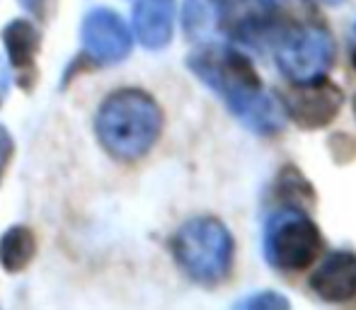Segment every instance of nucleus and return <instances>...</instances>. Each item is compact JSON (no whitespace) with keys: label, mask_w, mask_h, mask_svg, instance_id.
<instances>
[{"label":"nucleus","mask_w":356,"mask_h":310,"mask_svg":"<svg viewBox=\"0 0 356 310\" xmlns=\"http://www.w3.org/2000/svg\"><path fill=\"white\" fill-rule=\"evenodd\" d=\"M192 71L223 97L230 112L259 136H277L284 129L282 102L264 90L254 66L228 47H209L192 56Z\"/></svg>","instance_id":"nucleus-1"},{"label":"nucleus","mask_w":356,"mask_h":310,"mask_svg":"<svg viewBox=\"0 0 356 310\" xmlns=\"http://www.w3.org/2000/svg\"><path fill=\"white\" fill-rule=\"evenodd\" d=\"M172 250L184 274L204 286H216L228 277L233 262V238L218 218L199 216L184 223L175 235Z\"/></svg>","instance_id":"nucleus-2"},{"label":"nucleus","mask_w":356,"mask_h":310,"mask_svg":"<svg viewBox=\"0 0 356 310\" xmlns=\"http://www.w3.org/2000/svg\"><path fill=\"white\" fill-rule=\"evenodd\" d=\"M269 44L279 71L293 85L325 78L334 63V42L327 29L318 24H274Z\"/></svg>","instance_id":"nucleus-3"},{"label":"nucleus","mask_w":356,"mask_h":310,"mask_svg":"<svg viewBox=\"0 0 356 310\" xmlns=\"http://www.w3.org/2000/svg\"><path fill=\"white\" fill-rule=\"evenodd\" d=\"M320 228L305 213L286 209L272 218L264 235V254L282 272H305L323 252Z\"/></svg>","instance_id":"nucleus-4"},{"label":"nucleus","mask_w":356,"mask_h":310,"mask_svg":"<svg viewBox=\"0 0 356 310\" xmlns=\"http://www.w3.org/2000/svg\"><path fill=\"white\" fill-rule=\"evenodd\" d=\"M342 88L320 78L313 80V83L296 85V90H291L284 97L282 107L286 117L298 124L300 129H320L327 127L337 117V112L342 109Z\"/></svg>","instance_id":"nucleus-5"},{"label":"nucleus","mask_w":356,"mask_h":310,"mask_svg":"<svg viewBox=\"0 0 356 310\" xmlns=\"http://www.w3.org/2000/svg\"><path fill=\"white\" fill-rule=\"evenodd\" d=\"M310 288L323 301L344 303L356 296V254L349 250H337L327 254L318 272L310 277Z\"/></svg>","instance_id":"nucleus-6"},{"label":"nucleus","mask_w":356,"mask_h":310,"mask_svg":"<svg viewBox=\"0 0 356 310\" xmlns=\"http://www.w3.org/2000/svg\"><path fill=\"white\" fill-rule=\"evenodd\" d=\"M8 49L13 66L19 71V85H24V80H29V88L34 85V54L39 49V34L34 32L32 24L17 22L8 29Z\"/></svg>","instance_id":"nucleus-7"},{"label":"nucleus","mask_w":356,"mask_h":310,"mask_svg":"<svg viewBox=\"0 0 356 310\" xmlns=\"http://www.w3.org/2000/svg\"><path fill=\"white\" fill-rule=\"evenodd\" d=\"M277 199L286 209H291V211L308 213L315 206V189L298 172V168L286 165L277 177Z\"/></svg>","instance_id":"nucleus-8"},{"label":"nucleus","mask_w":356,"mask_h":310,"mask_svg":"<svg viewBox=\"0 0 356 310\" xmlns=\"http://www.w3.org/2000/svg\"><path fill=\"white\" fill-rule=\"evenodd\" d=\"M170 24H172V3L170 0H148L138 10V27L145 37V44H165L170 39Z\"/></svg>","instance_id":"nucleus-9"},{"label":"nucleus","mask_w":356,"mask_h":310,"mask_svg":"<svg viewBox=\"0 0 356 310\" xmlns=\"http://www.w3.org/2000/svg\"><path fill=\"white\" fill-rule=\"evenodd\" d=\"M34 250H37V240L29 228H13L0 243V262L10 272H17V269L27 267L29 259L34 257Z\"/></svg>","instance_id":"nucleus-10"},{"label":"nucleus","mask_w":356,"mask_h":310,"mask_svg":"<svg viewBox=\"0 0 356 310\" xmlns=\"http://www.w3.org/2000/svg\"><path fill=\"white\" fill-rule=\"evenodd\" d=\"M240 306L252 308V310H282V308H289V301L274 291H264V293H254V296L245 298Z\"/></svg>","instance_id":"nucleus-11"},{"label":"nucleus","mask_w":356,"mask_h":310,"mask_svg":"<svg viewBox=\"0 0 356 310\" xmlns=\"http://www.w3.org/2000/svg\"><path fill=\"white\" fill-rule=\"evenodd\" d=\"M352 61H354V68H356V51L352 54Z\"/></svg>","instance_id":"nucleus-12"},{"label":"nucleus","mask_w":356,"mask_h":310,"mask_svg":"<svg viewBox=\"0 0 356 310\" xmlns=\"http://www.w3.org/2000/svg\"><path fill=\"white\" fill-rule=\"evenodd\" d=\"M354 112H356V97H354Z\"/></svg>","instance_id":"nucleus-13"},{"label":"nucleus","mask_w":356,"mask_h":310,"mask_svg":"<svg viewBox=\"0 0 356 310\" xmlns=\"http://www.w3.org/2000/svg\"><path fill=\"white\" fill-rule=\"evenodd\" d=\"M354 29H356V27H354Z\"/></svg>","instance_id":"nucleus-14"}]
</instances>
